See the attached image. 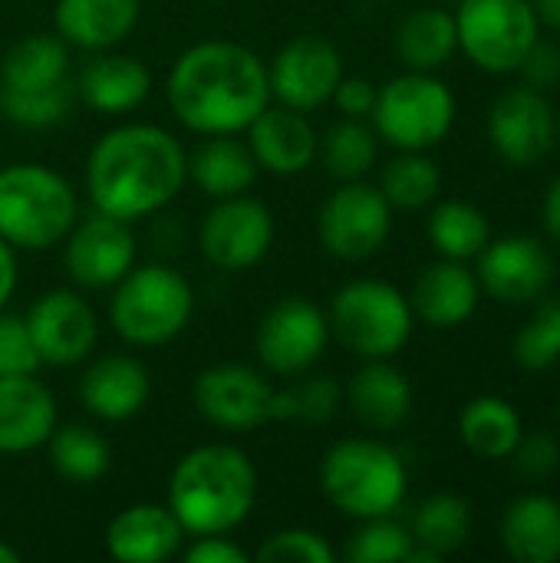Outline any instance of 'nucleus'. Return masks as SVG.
I'll list each match as a JSON object with an SVG mask.
<instances>
[{
    "label": "nucleus",
    "mask_w": 560,
    "mask_h": 563,
    "mask_svg": "<svg viewBox=\"0 0 560 563\" xmlns=\"http://www.w3.org/2000/svg\"><path fill=\"white\" fill-rule=\"evenodd\" d=\"M168 106L198 135H238L271 106L267 66L231 40L195 43L168 73Z\"/></svg>",
    "instance_id": "obj_1"
},
{
    "label": "nucleus",
    "mask_w": 560,
    "mask_h": 563,
    "mask_svg": "<svg viewBox=\"0 0 560 563\" xmlns=\"http://www.w3.org/2000/svg\"><path fill=\"white\" fill-rule=\"evenodd\" d=\"M188 178L182 142L158 125H116L89 152L86 191L96 211L125 224L162 211Z\"/></svg>",
    "instance_id": "obj_2"
},
{
    "label": "nucleus",
    "mask_w": 560,
    "mask_h": 563,
    "mask_svg": "<svg viewBox=\"0 0 560 563\" xmlns=\"http://www.w3.org/2000/svg\"><path fill=\"white\" fill-rule=\"evenodd\" d=\"M257 501V472L234 445L191 449L168 478V508L185 534H228Z\"/></svg>",
    "instance_id": "obj_3"
},
{
    "label": "nucleus",
    "mask_w": 560,
    "mask_h": 563,
    "mask_svg": "<svg viewBox=\"0 0 560 563\" xmlns=\"http://www.w3.org/2000/svg\"><path fill=\"white\" fill-rule=\"evenodd\" d=\"M320 488L347 518H386L406 498V465L376 439H343L320 462Z\"/></svg>",
    "instance_id": "obj_4"
},
{
    "label": "nucleus",
    "mask_w": 560,
    "mask_h": 563,
    "mask_svg": "<svg viewBox=\"0 0 560 563\" xmlns=\"http://www.w3.org/2000/svg\"><path fill=\"white\" fill-rule=\"evenodd\" d=\"M76 191L59 172L40 162L0 168V238L10 247H53L76 224Z\"/></svg>",
    "instance_id": "obj_5"
},
{
    "label": "nucleus",
    "mask_w": 560,
    "mask_h": 563,
    "mask_svg": "<svg viewBox=\"0 0 560 563\" xmlns=\"http://www.w3.org/2000/svg\"><path fill=\"white\" fill-rule=\"evenodd\" d=\"M195 310L188 280L162 264L132 267L112 294V327L132 346H162L175 340Z\"/></svg>",
    "instance_id": "obj_6"
},
{
    "label": "nucleus",
    "mask_w": 560,
    "mask_h": 563,
    "mask_svg": "<svg viewBox=\"0 0 560 563\" xmlns=\"http://www.w3.org/2000/svg\"><path fill=\"white\" fill-rule=\"evenodd\" d=\"M409 300L383 280H353L330 303V333L363 360H389L413 336Z\"/></svg>",
    "instance_id": "obj_7"
},
{
    "label": "nucleus",
    "mask_w": 560,
    "mask_h": 563,
    "mask_svg": "<svg viewBox=\"0 0 560 563\" xmlns=\"http://www.w3.org/2000/svg\"><path fill=\"white\" fill-rule=\"evenodd\" d=\"M370 115L376 122V135L399 152H426L449 135L455 122V99L452 89L432 73L409 69L376 89V106Z\"/></svg>",
    "instance_id": "obj_8"
},
{
    "label": "nucleus",
    "mask_w": 560,
    "mask_h": 563,
    "mask_svg": "<svg viewBox=\"0 0 560 563\" xmlns=\"http://www.w3.org/2000/svg\"><path fill=\"white\" fill-rule=\"evenodd\" d=\"M538 23L528 0H462L455 13L459 46L485 73H518L538 40Z\"/></svg>",
    "instance_id": "obj_9"
},
{
    "label": "nucleus",
    "mask_w": 560,
    "mask_h": 563,
    "mask_svg": "<svg viewBox=\"0 0 560 563\" xmlns=\"http://www.w3.org/2000/svg\"><path fill=\"white\" fill-rule=\"evenodd\" d=\"M393 231V205L366 181H343L317 214L320 244L337 261L373 257Z\"/></svg>",
    "instance_id": "obj_10"
},
{
    "label": "nucleus",
    "mask_w": 560,
    "mask_h": 563,
    "mask_svg": "<svg viewBox=\"0 0 560 563\" xmlns=\"http://www.w3.org/2000/svg\"><path fill=\"white\" fill-rule=\"evenodd\" d=\"M330 323L317 303L307 297L277 300L257 323L254 350L257 360L277 376L307 373L327 350Z\"/></svg>",
    "instance_id": "obj_11"
},
{
    "label": "nucleus",
    "mask_w": 560,
    "mask_h": 563,
    "mask_svg": "<svg viewBox=\"0 0 560 563\" xmlns=\"http://www.w3.org/2000/svg\"><path fill=\"white\" fill-rule=\"evenodd\" d=\"M198 241L201 254L218 271H248L271 251L274 214L267 205L244 195L215 198V208L201 221Z\"/></svg>",
    "instance_id": "obj_12"
},
{
    "label": "nucleus",
    "mask_w": 560,
    "mask_h": 563,
    "mask_svg": "<svg viewBox=\"0 0 560 563\" xmlns=\"http://www.w3.org/2000/svg\"><path fill=\"white\" fill-rule=\"evenodd\" d=\"M191 396L201 419L224 432H254L274 419V386L257 369L241 363L208 366L198 373Z\"/></svg>",
    "instance_id": "obj_13"
},
{
    "label": "nucleus",
    "mask_w": 560,
    "mask_h": 563,
    "mask_svg": "<svg viewBox=\"0 0 560 563\" xmlns=\"http://www.w3.org/2000/svg\"><path fill=\"white\" fill-rule=\"evenodd\" d=\"M340 79L343 56L323 36H294L277 49V56L267 66L271 96L297 112H310L330 102Z\"/></svg>",
    "instance_id": "obj_14"
},
{
    "label": "nucleus",
    "mask_w": 560,
    "mask_h": 563,
    "mask_svg": "<svg viewBox=\"0 0 560 563\" xmlns=\"http://www.w3.org/2000/svg\"><path fill=\"white\" fill-rule=\"evenodd\" d=\"M488 135H492L495 152L508 165L531 168L554 148L558 115L541 89L515 86L495 99L488 112Z\"/></svg>",
    "instance_id": "obj_15"
},
{
    "label": "nucleus",
    "mask_w": 560,
    "mask_h": 563,
    "mask_svg": "<svg viewBox=\"0 0 560 563\" xmlns=\"http://www.w3.org/2000/svg\"><path fill=\"white\" fill-rule=\"evenodd\" d=\"M23 320L46 366L83 363L99 340L96 313L76 290H46Z\"/></svg>",
    "instance_id": "obj_16"
},
{
    "label": "nucleus",
    "mask_w": 560,
    "mask_h": 563,
    "mask_svg": "<svg viewBox=\"0 0 560 563\" xmlns=\"http://www.w3.org/2000/svg\"><path fill=\"white\" fill-rule=\"evenodd\" d=\"M66 274L89 290L116 287L135 267V238L125 221L96 211L92 218L69 228Z\"/></svg>",
    "instance_id": "obj_17"
},
{
    "label": "nucleus",
    "mask_w": 560,
    "mask_h": 563,
    "mask_svg": "<svg viewBox=\"0 0 560 563\" xmlns=\"http://www.w3.org/2000/svg\"><path fill=\"white\" fill-rule=\"evenodd\" d=\"M554 277V257L538 238L512 234L488 241L479 254V287L498 303H531L545 297Z\"/></svg>",
    "instance_id": "obj_18"
},
{
    "label": "nucleus",
    "mask_w": 560,
    "mask_h": 563,
    "mask_svg": "<svg viewBox=\"0 0 560 563\" xmlns=\"http://www.w3.org/2000/svg\"><path fill=\"white\" fill-rule=\"evenodd\" d=\"M248 145L257 168H267L271 175H300L314 165L320 152L314 125L304 112L290 106H267L248 125Z\"/></svg>",
    "instance_id": "obj_19"
},
{
    "label": "nucleus",
    "mask_w": 560,
    "mask_h": 563,
    "mask_svg": "<svg viewBox=\"0 0 560 563\" xmlns=\"http://www.w3.org/2000/svg\"><path fill=\"white\" fill-rule=\"evenodd\" d=\"M56 429L53 393L30 376H0V455H23Z\"/></svg>",
    "instance_id": "obj_20"
},
{
    "label": "nucleus",
    "mask_w": 560,
    "mask_h": 563,
    "mask_svg": "<svg viewBox=\"0 0 560 563\" xmlns=\"http://www.w3.org/2000/svg\"><path fill=\"white\" fill-rule=\"evenodd\" d=\"M185 528L165 505H132L106 528V551L119 563H162L182 551Z\"/></svg>",
    "instance_id": "obj_21"
},
{
    "label": "nucleus",
    "mask_w": 560,
    "mask_h": 563,
    "mask_svg": "<svg viewBox=\"0 0 560 563\" xmlns=\"http://www.w3.org/2000/svg\"><path fill=\"white\" fill-rule=\"evenodd\" d=\"M149 373L132 356H102L79 379L83 406L106 422H125L139 416L149 402Z\"/></svg>",
    "instance_id": "obj_22"
},
{
    "label": "nucleus",
    "mask_w": 560,
    "mask_h": 563,
    "mask_svg": "<svg viewBox=\"0 0 560 563\" xmlns=\"http://www.w3.org/2000/svg\"><path fill=\"white\" fill-rule=\"evenodd\" d=\"M479 277L465 267V261H439L426 267L413 290V317L436 330H452L465 323L479 307Z\"/></svg>",
    "instance_id": "obj_23"
},
{
    "label": "nucleus",
    "mask_w": 560,
    "mask_h": 563,
    "mask_svg": "<svg viewBox=\"0 0 560 563\" xmlns=\"http://www.w3.org/2000/svg\"><path fill=\"white\" fill-rule=\"evenodd\" d=\"M142 0H56L53 23L63 43L83 49H112L139 23Z\"/></svg>",
    "instance_id": "obj_24"
},
{
    "label": "nucleus",
    "mask_w": 560,
    "mask_h": 563,
    "mask_svg": "<svg viewBox=\"0 0 560 563\" xmlns=\"http://www.w3.org/2000/svg\"><path fill=\"white\" fill-rule=\"evenodd\" d=\"M347 399L353 416L376 432L399 429L413 412V386L389 360H366V366L350 379Z\"/></svg>",
    "instance_id": "obj_25"
},
{
    "label": "nucleus",
    "mask_w": 560,
    "mask_h": 563,
    "mask_svg": "<svg viewBox=\"0 0 560 563\" xmlns=\"http://www.w3.org/2000/svg\"><path fill=\"white\" fill-rule=\"evenodd\" d=\"M505 554L518 563L560 561V501L551 495H521L502 518Z\"/></svg>",
    "instance_id": "obj_26"
},
{
    "label": "nucleus",
    "mask_w": 560,
    "mask_h": 563,
    "mask_svg": "<svg viewBox=\"0 0 560 563\" xmlns=\"http://www.w3.org/2000/svg\"><path fill=\"white\" fill-rule=\"evenodd\" d=\"M149 89H152V76L142 59L116 56L102 49L96 59L86 63L79 76L83 102L106 115H122V112L139 109L149 99Z\"/></svg>",
    "instance_id": "obj_27"
},
{
    "label": "nucleus",
    "mask_w": 560,
    "mask_h": 563,
    "mask_svg": "<svg viewBox=\"0 0 560 563\" xmlns=\"http://www.w3.org/2000/svg\"><path fill=\"white\" fill-rule=\"evenodd\" d=\"M188 175L211 198L244 195L257 178V162L248 142L234 135H205L188 162Z\"/></svg>",
    "instance_id": "obj_28"
},
{
    "label": "nucleus",
    "mask_w": 560,
    "mask_h": 563,
    "mask_svg": "<svg viewBox=\"0 0 560 563\" xmlns=\"http://www.w3.org/2000/svg\"><path fill=\"white\" fill-rule=\"evenodd\" d=\"M459 49L455 16L439 7H419L406 13L396 26V53L416 73H432L452 59Z\"/></svg>",
    "instance_id": "obj_29"
},
{
    "label": "nucleus",
    "mask_w": 560,
    "mask_h": 563,
    "mask_svg": "<svg viewBox=\"0 0 560 563\" xmlns=\"http://www.w3.org/2000/svg\"><path fill=\"white\" fill-rule=\"evenodd\" d=\"M459 435L469 452L479 459H512L515 445L521 442V416L502 396H475L459 416Z\"/></svg>",
    "instance_id": "obj_30"
},
{
    "label": "nucleus",
    "mask_w": 560,
    "mask_h": 563,
    "mask_svg": "<svg viewBox=\"0 0 560 563\" xmlns=\"http://www.w3.org/2000/svg\"><path fill=\"white\" fill-rule=\"evenodd\" d=\"M69 73V53L59 36L33 33L23 36L0 63V89H20V92H36V89H56L66 86Z\"/></svg>",
    "instance_id": "obj_31"
},
{
    "label": "nucleus",
    "mask_w": 560,
    "mask_h": 563,
    "mask_svg": "<svg viewBox=\"0 0 560 563\" xmlns=\"http://www.w3.org/2000/svg\"><path fill=\"white\" fill-rule=\"evenodd\" d=\"M429 241L446 261H472L492 241V228L475 205L442 201L429 214Z\"/></svg>",
    "instance_id": "obj_32"
},
{
    "label": "nucleus",
    "mask_w": 560,
    "mask_h": 563,
    "mask_svg": "<svg viewBox=\"0 0 560 563\" xmlns=\"http://www.w3.org/2000/svg\"><path fill=\"white\" fill-rule=\"evenodd\" d=\"M472 534V508L459 495H432L413 515V541L436 558L455 554Z\"/></svg>",
    "instance_id": "obj_33"
},
{
    "label": "nucleus",
    "mask_w": 560,
    "mask_h": 563,
    "mask_svg": "<svg viewBox=\"0 0 560 563\" xmlns=\"http://www.w3.org/2000/svg\"><path fill=\"white\" fill-rule=\"evenodd\" d=\"M46 445H50V465L66 482L89 485V482H99L109 472V462H112L109 459V445L89 426L53 429V435L46 439Z\"/></svg>",
    "instance_id": "obj_34"
},
{
    "label": "nucleus",
    "mask_w": 560,
    "mask_h": 563,
    "mask_svg": "<svg viewBox=\"0 0 560 563\" xmlns=\"http://www.w3.org/2000/svg\"><path fill=\"white\" fill-rule=\"evenodd\" d=\"M439 188H442L439 165L422 152H403L399 158H393L386 165L383 185H380L386 201L399 211H419V208L432 205Z\"/></svg>",
    "instance_id": "obj_35"
},
{
    "label": "nucleus",
    "mask_w": 560,
    "mask_h": 563,
    "mask_svg": "<svg viewBox=\"0 0 560 563\" xmlns=\"http://www.w3.org/2000/svg\"><path fill=\"white\" fill-rule=\"evenodd\" d=\"M320 152H323V165L330 168L333 178L360 181L376 162V135L360 119H343L323 135Z\"/></svg>",
    "instance_id": "obj_36"
},
{
    "label": "nucleus",
    "mask_w": 560,
    "mask_h": 563,
    "mask_svg": "<svg viewBox=\"0 0 560 563\" xmlns=\"http://www.w3.org/2000/svg\"><path fill=\"white\" fill-rule=\"evenodd\" d=\"M512 356L528 373H545L560 363V297L545 300L535 317L515 333Z\"/></svg>",
    "instance_id": "obj_37"
},
{
    "label": "nucleus",
    "mask_w": 560,
    "mask_h": 563,
    "mask_svg": "<svg viewBox=\"0 0 560 563\" xmlns=\"http://www.w3.org/2000/svg\"><path fill=\"white\" fill-rule=\"evenodd\" d=\"M343 399V389L337 379L330 376H310L300 379L290 389H274V409L271 416L287 422V419H300V422H327L337 416Z\"/></svg>",
    "instance_id": "obj_38"
},
{
    "label": "nucleus",
    "mask_w": 560,
    "mask_h": 563,
    "mask_svg": "<svg viewBox=\"0 0 560 563\" xmlns=\"http://www.w3.org/2000/svg\"><path fill=\"white\" fill-rule=\"evenodd\" d=\"M416 541L413 531L386 518H370L363 528L350 538L347 558L353 563H406Z\"/></svg>",
    "instance_id": "obj_39"
},
{
    "label": "nucleus",
    "mask_w": 560,
    "mask_h": 563,
    "mask_svg": "<svg viewBox=\"0 0 560 563\" xmlns=\"http://www.w3.org/2000/svg\"><path fill=\"white\" fill-rule=\"evenodd\" d=\"M73 92L69 82L56 89H36V92H20V89H0V112L23 125V129H50L59 125L69 112Z\"/></svg>",
    "instance_id": "obj_40"
},
{
    "label": "nucleus",
    "mask_w": 560,
    "mask_h": 563,
    "mask_svg": "<svg viewBox=\"0 0 560 563\" xmlns=\"http://www.w3.org/2000/svg\"><path fill=\"white\" fill-rule=\"evenodd\" d=\"M257 563H333L337 554L327 544L323 534L307 531V528H287L271 534L257 551H254Z\"/></svg>",
    "instance_id": "obj_41"
},
{
    "label": "nucleus",
    "mask_w": 560,
    "mask_h": 563,
    "mask_svg": "<svg viewBox=\"0 0 560 563\" xmlns=\"http://www.w3.org/2000/svg\"><path fill=\"white\" fill-rule=\"evenodd\" d=\"M43 363L30 340L26 320L0 310V376H30Z\"/></svg>",
    "instance_id": "obj_42"
},
{
    "label": "nucleus",
    "mask_w": 560,
    "mask_h": 563,
    "mask_svg": "<svg viewBox=\"0 0 560 563\" xmlns=\"http://www.w3.org/2000/svg\"><path fill=\"white\" fill-rule=\"evenodd\" d=\"M512 459H515V468H518L525 478L545 482V478H551L560 468L558 439H554L551 432H545V429H538V432H531V435H521V442L515 445Z\"/></svg>",
    "instance_id": "obj_43"
},
{
    "label": "nucleus",
    "mask_w": 560,
    "mask_h": 563,
    "mask_svg": "<svg viewBox=\"0 0 560 563\" xmlns=\"http://www.w3.org/2000/svg\"><path fill=\"white\" fill-rule=\"evenodd\" d=\"M521 73L528 79V86L535 89H551L560 82V46L551 40H535V46L528 49L525 63H521Z\"/></svg>",
    "instance_id": "obj_44"
},
{
    "label": "nucleus",
    "mask_w": 560,
    "mask_h": 563,
    "mask_svg": "<svg viewBox=\"0 0 560 563\" xmlns=\"http://www.w3.org/2000/svg\"><path fill=\"white\" fill-rule=\"evenodd\" d=\"M330 99L337 102V109L347 119H363L376 106V86L370 79H360V76H343Z\"/></svg>",
    "instance_id": "obj_45"
},
{
    "label": "nucleus",
    "mask_w": 560,
    "mask_h": 563,
    "mask_svg": "<svg viewBox=\"0 0 560 563\" xmlns=\"http://www.w3.org/2000/svg\"><path fill=\"white\" fill-rule=\"evenodd\" d=\"M188 563H248V554L228 541L224 534H201L188 551H185Z\"/></svg>",
    "instance_id": "obj_46"
},
{
    "label": "nucleus",
    "mask_w": 560,
    "mask_h": 563,
    "mask_svg": "<svg viewBox=\"0 0 560 563\" xmlns=\"http://www.w3.org/2000/svg\"><path fill=\"white\" fill-rule=\"evenodd\" d=\"M13 287H17V257L13 247L0 238V310L13 297Z\"/></svg>",
    "instance_id": "obj_47"
},
{
    "label": "nucleus",
    "mask_w": 560,
    "mask_h": 563,
    "mask_svg": "<svg viewBox=\"0 0 560 563\" xmlns=\"http://www.w3.org/2000/svg\"><path fill=\"white\" fill-rule=\"evenodd\" d=\"M545 224H548V234L560 244V178L545 195Z\"/></svg>",
    "instance_id": "obj_48"
},
{
    "label": "nucleus",
    "mask_w": 560,
    "mask_h": 563,
    "mask_svg": "<svg viewBox=\"0 0 560 563\" xmlns=\"http://www.w3.org/2000/svg\"><path fill=\"white\" fill-rule=\"evenodd\" d=\"M535 13H538V20H545L548 26L560 30V0H535Z\"/></svg>",
    "instance_id": "obj_49"
},
{
    "label": "nucleus",
    "mask_w": 560,
    "mask_h": 563,
    "mask_svg": "<svg viewBox=\"0 0 560 563\" xmlns=\"http://www.w3.org/2000/svg\"><path fill=\"white\" fill-rule=\"evenodd\" d=\"M20 561V554L7 544V541H0V563H17Z\"/></svg>",
    "instance_id": "obj_50"
},
{
    "label": "nucleus",
    "mask_w": 560,
    "mask_h": 563,
    "mask_svg": "<svg viewBox=\"0 0 560 563\" xmlns=\"http://www.w3.org/2000/svg\"><path fill=\"white\" fill-rule=\"evenodd\" d=\"M558 142H560V115H558Z\"/></svg>",
    "instance_id": "obj_51"
},
{
    "label": "nucleus",
    "mask_w": 560,
    "mask_h": 563,
    "mask_svg": "<svg viewBox=\"0 0 560 563\" xmlns=\"http://www.w3.org/2000/svg\"><path fill=\"white\" fill-rule=\"evenodd\" d=\"M558 422H560V402H558Z\"/></svg>",
    "instance_id": "obj_52"
}]
</instances>
